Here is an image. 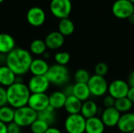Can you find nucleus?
<instances>
[{
  "instance_id": "31",
  "label": "nucleus",
  "mask_w": 134,
  "mask_h": 133,
  "mask_svg": "<svg viewBox=\"0 0 134 133\" xmlns=\"http://www.w3.org/2000/svg\"><path fill=\"white\" fill-rule=\"evenodd\" d=\"M53 58L57 64L61 66H67L71 60V55L66 51H61L56 53Z\"/></svg>"
},
{
  "instance_id": "7",
  "label": "nucleus",
  "mask_w": 134,
  "mask_h": 133,
  "mask_svg": "<svg viewBox=\"0 0 134 133\" xmlns=\"http://www.w3.org/2000/svg\"><path fill=\"white\" fill-rule=\"evenodd\" d=\"M49 9L53 16L60 20L68 18L72 10L71 0H51Z\"/></svg>"
},
{
  "instance_id": "40",
  "label": "nucleus",
  "mask_w": 134,
  "mask_h": 133,
  "mask_svg": "<svg viewBox=\"0 0 134 133\" xmlns=\"http://www.w3.org/2000/svg\"><path fill=\"white\" fill-rule=\"evenodd\" d=\"M0 133H7L6 125L2 123L1 121H0Z\"/></svg>"
},
{
  "instance_id": "6",
  "label": "nucleus",
  "mask_w": 134,
  "mask_h": 133,
  "mask_svg": "<svg viewBox=\"0 0 134 133\" xmlns=\"http://www.w3.org/2000/svg\"><path fill=\"white\" fill-rule=\"evenodd\" d=\"M87 85L90 91L91 96L95 97H101L106 95L108 89V83L104 77L97 74L91 75L87 82Z\"/></svg>"
},
{
  "instance_id": "33",
  "label": "nucleus",
  "mask_w": 134,
  "mask_h": 133,
  "mask_svg": "<svg viewBox=\"0 0 134 133\" xmlns=\"http://www.w3.org/2000/svg\"><path fill=\"white\" fill-rule=\"evenodd\" d=\"M115 103V99L113 98L109 94L105 96L103 100V105L104 108H110V107H114Z\"/></svg>"
},
{
  "instance_id": "17",
  "label": "nucleus",
  "mask_w": 134,
  "mask_h": 133,
  "mask_svg": "<svg viewBox=\"0 0 134 133\" xmlns=\"http://www.w3.org/2000/svg\"><path fill=\"white\" fill-rule=\"evenodd\" d=\"M16 48L14 38L7 33H0V53L7 55Z\"/></svg>"
},
{
  "instance_id": "12",
  "label": "nucleus",
  "mask_w": 134,
  "mask_h": 133,
  "mask_svg": "<svg viewBox=\"0 0 134 133\" xmlns=\"http://www.w3.org/2000/svg\"><path fill=\"white\" fill-rule=\"evenodd\" d=\"M27 106L37 113L45 110L49 106V95L46 93H31Z\"/></svg>"
},
{
  "instance_id": "25",
  "label": "nucleus",
  "mask_w": 134,
  "mask_h": 133,
  "mask_svg": "<svg viewBox=\"0 0 134 133\" xmlns=\"http://www.w3.org/2000/svg\"><path fill=\"white\" fill-rule=\"evenodd\" d=\"M58 31L64 36H70L75 31V24L69 18H64L60 20L58 24Z\"/></svg>"
},
{
  "instance_id": "38",
  "label": "nucleus",
  "mask_w": 134,
  "mask_h": 133,
  "mask_svg": "<svg viewBox=\"0 0 134 133\" xmlns=\"http://www.w3.org/2000/svg\"><path fill=\"white\" fill-rule=\"evenodd\" d=\"M130 87H133L134 88V70L130 74L128 77V81H127Z\"/></svg>"
},
{
  "instance_id": "8",
  "label": "nucleus",
  "mask_w": 134,
  "mask_h": 133,
  "mask_svg": "<svg viewBox=\"0 0 134 133\" xmlns=\"http://www.w3.org/2000/svg\"><path fill=\"white\" fill-rule=\"evenodd\" d=\"M112 13L119 19H128L133 13V4L129 0H115L112 5Z\"/></svg>"
},
{
  "instance_id": "9",
  "label": "nucleus",
  "mask_w": 134,
  "mask_h": 133,
  "mask_svg": "<svg viewBox=\"0 0 134 133\" xmlns=\"http://www.w3.org/2000/svg\"><path fill=\"white\" fill-rule=\"evenodd\" d=\"M50 85L51 84L49 83L46 75H32L29 78L27 84L31 93H46L49 89Z\"/></svg>"
},
{
  "instance_id": "48",
  "label": "nucleus",
  "mask_w": 134,
  "mask_h": 133,
  "mask_svg": "<svg viewBox=\"0 0 134 133\" xmlns=\"http://www.w3.org/2000/svg\"><path fill=\"white\" fill-rule=\"evenodd\" d=\"M0 66H1V63H0Z\"/></svg>"
},
{
  "instance_id": "24",
  "label": "nucleus",
  "mask_w": 134,
  "mask_h": 133,
  "mask_svg": "<svg viewBox=\"0 0 134 133\" xmlns=\"http://www.w3.org/2000/svg\"><path fill=\"white\" fill-rule=\"evenodd\" d=\"M56 110L52 107L49 106L45 110L38 112V118L46 122L49 126H53L57 122V114Z\"/></svg>"
},
{
  "instance_id": "21",
  "label": "nucleus",
  "mask_w": 134,
  "mask_h": 133,
  "mask_svg": "<svg viewBox=\"0 0 134 133\" xmlns=\"http://www.w3.org/2000/svg\"><path fill=\"white\" fill-rule=\"evenodd\" d=\"M67 96L63 91H54L49 95V103L54 110H60L64 108Z\"/></svg>"
},
{
  "instance_id": "13",
  "label": "nucleus",
  "mask_w": 134,
  "mask_h": 133,
  "mask_svg": "<svg viewBox=\"0 0 134 133\" xmlns=\"http://www.w3.org/2000/svg\"><path fill=\"white\" fill-rule=\"evenodd\" d=\"M120 117V112H119L115 108V107L110 108H104L100 114L101 121L103 122L105 127L108 128H113L117 126Z\"/></svg>"
},
{
  "instance_id": "32",
  "label": "nucleus",
  "mask_w": 134,
  "mask_h": 133,
  "mask_svg": "<svg viewBox=\"0 0 134 133\" xmlns=\"http://www.w3.org/2000/svg\"><path fill=\"white\" fill-rule=\"evenodd\" d=\"M94 71H95V74L104 77L108 72V66L107 65V63L104 62H100L95 66Z\"/></svg>"
},
{
  "instance_id": "18",
  "label": "nucleus",
  "mask_w": 134,
  "mask_h": 133,
  "mask_svg": "<svg viewBox=\"0 0 134 133\" xmlns=\"http://www.w3.org/2000/svg\"><path fill=\"white\" fill-rule=\"evenodd\" d=\"M16 75L6 66H0V85L4 88H8L16 82Z\"/></svg>"
},
{
  "instance_id": "34",
  "label": "nucleus",
  "mask_w": 134,
  "mask_h": 133,
  "mask_svg": "<svg viewBox=\"0 0 134 133\" xmlns=\"http://www.w3.org/2000/svg\"><path fill=\"white\" fill-rule=\"evenodd\" d=\"M7 133H21L22 128H20L16 123L14 122L6 125Z\"/></svg>"
},
{
  "instance_id": "15",
  "label": "nucleus",
  "mask_w": 134,
  "mask_h": 133,
  "mask_svg": "<svg viewBox=\"0 0 134 133\" xmlns=\"http://www.w3.org/2000/svg\"><path fill=\"white\" fill-rule=\"evenodd\" d=\"M49 68V64L46 60L43 58H33L31 63L29 72L34 76H42L46 75Z\"/></svg>"
},
{
  "instance_id": "47",
  "label": "nucleus",
  "mask_w": 134,
  "mask_h": 133,
  "mask_svg": "<svg viewBox=\"0 0 134 133\" xmlns=\"http://www.w3.org/2000/svg\"><path fill=\"white\" fill-rule=\"evenodd\" d=\"M133 13H134V4H133Z\"/></svg>"
},
{
  "instance_id": "22",
  "label": "nucleus",
  "mask_w": 134,
  "mask_h": 133,
  "mask_svg": "<svg viewBox=\"0 0 134 133\" xmlns=\"http://www.w3.org/2000/svg\"><path fill=\"white\" fill-rule=\"evenodd\" d=\"M82 105V102L72 95L67 96L64 108L68 114H80Z\"/></svg>"
},
{
  "instance_id": "27",
  "label": "nucleus",
  "mask_w": 134,
  "mask_h": 133,
  "mask_svg": "<svg viewBox=\"0 0 134 133\" xmlns=\"http://www.w3.org/2000/svg\"><path fill=\"white\" fill-rule=\"evenodd\" d=\"M15 114V109L9 106L8 104L0 107V121L8 125L13 122Z\"/></svg>"
},
{
  "instance_id": "14",
  "label": "nucleus",
  "mask_w": 134,
  "mask_h": 133,
  "mask_svg": "<svg viewBox=\"0 0 134 133\" xmlns=\"http://www.w3.org/2000/svg\"><path fill=\"white\" fill-rule=\"evenodd\" d=\"M47 49L57 50L61 48L64 44V37L57 31L49 33L44 40Z\"/></svg>"
},
{
  "instance_id": "5",
  "label": "nucleus",
  "mask_w": 134,
  "mask_h": 133,
  "mask_svg": "<svg viewBox=\"0 0 134 133\" xmlns=\"http://www.w3.org/2000/svg\"><path fill=\"white\" fill-rule=\"evenodd\" d=\"M86 119L81 114H68L64 120V129L67 133H85Z\"/></svg>"
},
{
  "instance_id": "4",
  "label": "nucleus",
  "mask_w": 134,
  "mask_h": 133,
  "mask_svg": "<svg viewBox=\"0 0 134 133\" xmlns=\"http://www.w3.org/2000/svg\"><path fill=\"white\" fill-rule=\"evenodd\" d=\"M37 118L38 113L27 105L15 110L13 122L20 128H27L30 127Z\"/></svg>"
},
{
  "instance_id": "45",
  "label": "nucleus",
  "mask_w": 134,
  "mask_h": 133,
  "mask_svg": "<svg viewBox=\"0 0 134 133\" xmlns=\"http://www.w3.org/2000/svg\"><path fill=\"white\" fill-rule=\"evenodd\" d=\"M133 113H134V105H133Z\"/></svg>"
},
{
  "instance_id": "35",
  "label": "nucleus",
  "mask_w": 134,
  "mask_h": 133,
  "mask_svg": "<svg viewBox=\"0 0 134 133\" xmlns=\"http://www.w3.org/2000/svg\"><path fill=\"white\" fill-rule=\"evenodd\" d=\"M7 105L6 89L0 85V107Z\"/></svg>"
},
{
  "instance_id": "10",
  "label": "nucleus",
  "mask_w": 134,
  "mask_h": 133,
  "mask_svg": "<svg viewBox=\"0 0 134 133\" xmlns=\"http://www.w3.org/2000/svg\"><path fill=\"white\" fill-rule=\"evenodd\" d=\"M130 89L127 82L122 79H116L108 84V92L115 100L126 97Z\"/></svg>"
},
{
  "instance_id": "2",
  "label": "nucleus",
  "mask_w": 134,
  "mask_h": 133,
  "mask_svg": "<svg viewBox=\"0 0 134 133\" xmlns=\"http://www.w3.org/2000/svg\"><path fill=\"white\" fill-rule=\"evenodd\" d=\"M31 92L24 82H15L6 88L7 104L13 109H18L27 105Z\"/></svg>"
},
{
  "instance_id": "28",
  "label": "nucleus",
  "mask_w": 134,
  "mask_h": 133,
  "mask_svg": "<svg viewBox=\"0 0 134 133\" xmlns=\"http://www.w3.org/2000/svg\"><path fill=\"white\" fill-rule=\"evenodd\" d=\"M133 103L126 96L115 100V108L122 114L130 112V111L133 108Z\"/></svg>"
},
{
  "instance_id": "42",
  "label": "nucleus",
  "mask_w": 134,
  "mask_h": 133,
  "mask_svg": "<svg viewBox=\"0 0 134 133\" xmlns=\"http://www.w3.org/2000/svg\"><path fill=\"white\" fill-rule=\"evenodd\" d=\"M42 57H43V59H45V60L49 59V58L50 57V53H49L48 51H46V52L42 55Z\"/></svg>"
},
{
  "instance_id": "43",
  "label": "nucleus",
  "mask_w": 134,
  "mask_h": 133,
  "mask_svg": "<svg viewBox=\"0 0 134 133\" xmlns=\"http://www.w3.org/2000/svg\"><path fill=\"white\" fill-rule=\"evenodd\" d=\"M129 1H130V2H132L133 4H134V0H129Z\"/></svg>"
},
{
  "instance_id": "20",
  "label": "nucleus",
  "mask_w": 134,
  "mask_h": 133,
  "mask_svg": "<svg viewBox=\"0 0 134 133\" xmlns=\"http://www.w3.org/2000/svg\"><path fill=\"white\" fill-rule=\"evenodd\" d=\"M99 112H100V108L95 101L88 100L85 102H82L80 114L86 119L96 117L99 114Z\"/></svg>"
},
{
  "instance_id": "26",
  "label": "nucleus",
  "mask_w": 134,
  "mask_h": 133,
  "mask_svg": "<svg viewBox=\"0 0 134 133\" xmlns=\"http://www.w3.org/2000/svg\"><path fill=\"white\" fill-rule=\"evenodd\" d=\"M47 51V47L44 40L42 39H35L33 40L29 46V52L31 55L35 56H42Z\"/></svg>"
},
{
  "instance_id": "39",
  "label": "nucleus",
  "mask_w": 134,
  "mask_h": 133,
  "mask_svg": "<svg viewBox=\"0 0 134 133\" xmlns=\"http://www.w3.org/2000/svg\"><path fill=\"white\" fill-rule=\"evenodd\" d=\"M45 133H63V132H62V131H61L60 129H59L58 128L54 127V126H50V127L47 129V131H46Z\"/></svg>"
},
{
  "instance_id": "23",
  "label": "nucleus",
  "mask_w": 134,
  "mask_h": 133,
  "mask_svg": "<svg viewBox=\"0 0 134 133\" xmlns=\"http://www.w3.org/2000/svg\"><path fill=\"white\" fill-rule=\"evenodd\" d=\"M73 96L82 102H85L90 100L91 93L87 84L75 83L73 85Z\"/></svg>"
},
{
  "instance_id": "1",
  "label": "nucleus",
  "mask_w": 134,
  "mask_h": 133,
  "mask_svg": "<svg viewBox=\"0 0 134 133\" xmlns=\"http://www.w3.org/2000/svg\"><path fill=\"white\" fill-rule=\"evenodd\" d=\"M33 56L29 50L16 47L6 55V65L16 76H24L29 72Z\"/></svg>"
},
{
  "instance_id": "44",
  "label": "nucleus",
  "mask_w": 134,
  "mask_h": 133,
  "mask_svg": "<svg viewBox=\"0 0 134 133\" xmlns=\"http://www.w3.org/2000/svg\"><path fill=\"white\" fill-rule=\"evenodd\" d=\"M4 1H5V0H0V4H1V3H2Z\"/></svg>"
},
{
  "instance_id": "30",
  "label": "nucleus",
  "mask_w": 134,
  "mask_h": 133,
  "mask_svg": "<svg viewBox=\"0 0 134 133\" xmlns=\"http://www.w3.org/2000/svg\"><path fill=\"white\" fill-rule=\"evenodd\" d=\"M49 127L46 122L37 118L29 128L31 133H45Z\"/></svg>"
},
{
  "instance_id": "16",
  "label": "nucleus",
  "mask_w": 134,
  "mask_h": 133,
  "mask_svg": "<svg viewBox=\"0 0 134 133\" xmlns=\"http://www.w3.org/2000/svg\"><path fill=\"white\" fill-rule=\"evenodd\" d=\"M117 127L121 133H131L134 130V113L122 114Z\"/></svg>"
},
{
  "instance_id": "41",
  "label": "nucleus",
  "mask_w": 134,
  "mask_h": 133,
  "mask_svg": "<svg viewBox=\"0 0 134 133\" xmlns=\"http://www.w3.org/2000/svg\"><path fill=\"white\" fill-rule=\"evenodd\" d=\"M128 20H129V22L131 24H133V25H134V13L127 19Z\"/></svg>"
},
{
  "instance_id": "11",
  "label": "nucleus",
  "mask_w": 134,
  "mask_h": 133,
  "mask_svg": "<svg viewBox=\"0 0 134 133\" xmlns=\"http://www.w3.org/2000/svg\"><path fill=\"white\" fill-rule=\"evenodd\" d=\"M27 23L32 27H41L44 24L46 19V15L45 11L38 6H34L30 8L26 15Z\"/></svg>"
},
{
  "instance_id": "19",
  "label": "nucleus",
  "mask_w": 134,
  "mask_h": 133,
  "mask_svg": "<svg viewBox=\"0 0 134 133\" xmlns=\"http://www.w3.org/2000/svg\"><path fill=\"white\" fill-rule=\"evenodd\" d=\"M105 128L100 118L96 116L86 119L85 133H104Z\"/></svg>"
},
{
  "instance_id": "36",
  "label": "nucleus",
  "mask_w": 134,
  "mask_h": 133,
  "mask_svg": "<svg viewBox=\"0 0 134 133\" xmlns=\"http://www.w3.org/2000/svg\"><path fill=\"white\" fill-rule=\"evenodd\" d=\"M62 91L67 96H72L73 95V85H66L64 90Z\"/></svg>"
},
{
  "instance_id": "3",
  "label": "nucleus",
  "mask_w": 134,
  "mask_h": 133,
  "mask_svg": "<svg viewBox=\"0 0 134 133\" xmlns=\"http://www.w3.org/2000/svg\"><path fill=\"white\" fill-rule=\"evenodd\" d=\"M46 77L51 85L64 86L68 85L70 81V71L67 66L54 63L49 66Z\"/></svg>"
},
{
  "instance_id": "46",
  "label": "nucleus",
  "mask_w": 134,
  "mask_h": 133,
  "mask_svg": "<svg viewBox=\"0 0 134 133\" xmlns=\"http://www.w3.org/2000/svg\"><path fill=\"white\" fill-rule=\"evenodd\" d=\"M131 133H134V130H133V132H131Z\"/></svg>"
},
{
  "instance_id": "37",
  "label": "nucleus",
  "mask_w": 134,
  "mask_h": 133,
  "mask_svg": "<svg viewBox=\"0 0 134 133\" xmlns=\"http://www.w3.org/2000/svg\"><path fill=\"white\" fill-rule=\"evenodd\" d=\"M126 97L134 104V88L133 87H130L129 92L127 93Z\"/></svg>"
},
{
  "instance_id": "49",
  "label": "nucleus",
  "mask_w": 134,
  "mask_h": 133,
  "mask_svg": "<svg viewBox=\"0 0 134 133\" xmlns=\"http://www.w3.org/2000/svg\"></svg>"
},
{
  "instance_id": "29",
  "label": "nucleus",
  "mask_w": 134,
  "mask_h": 133,
  "mask_svg": "<svg viewBox=\"0 0 134 133\" xmlns=\"http://www.w3.org/2000/svg\"><path fill=\"white\" fill-rule=\"evenodd\" d=\"M91 75L90 72L85 68L78 69L74 74V80L75 83H86L87 84Z\"/></svg>"
}]
</instances>
